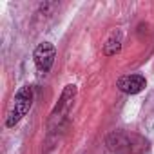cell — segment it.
Listing matches in <instances>:
<instances>
[{
  "label": "cell",
  "mask_w": 154,
  "mask_h": 154,
  "mask_svg": "<svg viewBox=\"0 0 154 154\" xmlns=\"http://www.w3.org/2000/svg\"><path fill=\"white\" fill-rule=\"evenodd\" d=\"M145 85H147L145 76L141 74H125L116 80V87L125 94H138L145 89Z\"/></svg>",
  "instance_id": "4"
},
{
  "label": "cell",
  "mask_w": 154,
  "mask_h": 154,
  "mask_svg": "<svg viewBox=\"0 0 154 154\" xmlns=\"http://www.w3.org/2000/svg\"><path fill=\"white\" fill-rule=\"evenodd\" d=\"M120 49H122V33L116 31V33H112V35L107 38V42L103 44V53H105L107 56H112V54H116Z\"/></svg>",
  "instance_id": "6"
},
{
  "label": "cell",
  "mask_w": 154,
  "mask_h": 154,
  "mask_svg": "<svg viewBox=\"0 0 154 154\" xmlns=\"http://www.w3.org/2000/svg\"><path fill=\"white\" fill-rule=\"evenodd\" d=\"M74 96H76V85H65V89H63V93H62V96H60L58 103L54 105V109H53L51 116H56V112H58V114H60V112H63V111L71 105V102L74 100Z\"/></svg>",
  "instance_id": "5"
},
{
  "label": "cell",
  "mask_w": 154,
  "mask_h": 154,
  "mask_svg": "<svg viewBox=\"0 0 154 154\" xmlns=\"http://www.w3.org/2000/svg\"><path fill=\"white\" fill-rule=\"evenodd\" d=\"M33 98H35V91L31 85H24L17 91L13 102H11V107L8 111V118H6V127H15L31 109L33 105Z\"/></svg>",
  "instance_id": "2"
},
{
  "label": "cell",
  "mask_w": 154,
  "mask_h": 154,
  "mask_svg": "<svg viewBox=\"0 0 154 154\" xmlns=\"http://www.w3.org/2000/svg\"><path fill=\"white\" fill-rule=\"evenodd\" d=\"M33 58H35V65L40 72H47L53 63H54V58H56V49L53 44L49 42H42L38 44V47L35 49L33 53Z\"/></svg>",
  "instance_id": "3"
},
{
  "label": "cell",
  "mask_w": 154,
  "mask_h": 154,
  "mask_svg": "<svg viewBox=\"0 0 154 154\" xmlns=\"http://www.w3.org/2000/svg\"><path fill=\"white\" fill-rule=\"evenodd\" d=\"M105 143L114 154H145L149 150V141L131 131H112Z\"/></svg>",
  "instance_id": "1"
}]
</instances>
